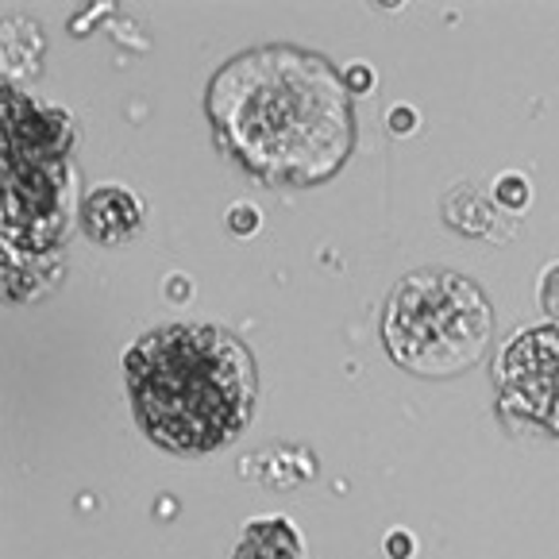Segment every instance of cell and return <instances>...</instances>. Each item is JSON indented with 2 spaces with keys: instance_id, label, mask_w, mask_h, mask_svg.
Listing matches in <instances>:
<instances>
[{
  "instance_id": "cell-1",
  "label": "cell",
  "mask_w": 559,
  "mask_h": 559,
  "mask_svg": "<svg viewBox=\"0 0 559 559\" xmlns=\"http://www.w3.org/2000/svg\"><path fill=\"white\" fill-rule=\"evenodd\" d=\"M205 108L216 143L266 186H321L355 147L347 78L324 55L286 43L228 58Z\"/></svg>"
},
{
  "instance_id": "cell-2",
  "label": "cell",
  "mask_w": 559,
  "mask_h": 559,
  "mask_svg": "<svg viewBox=\"0 0 559 559\" xmlns=\"http://www.w3.org/2000/svg\"><path fill=\"white\" fill-rule=\"evenodd\" d=\"M123 374L135 420L163 452L228 448L255 417V355L221 324L178 321L147 332L123 355Z\"/></svg>"
},
{
  "instance_id": "cell-3",
  "label": "cell",
  "mask_w": 559,
  "mask_h": 559,
  "mask_svg": "<svg viewBox=\"0 0 559 559\" xmlns=\"http://www.w3.org/2000/svg\"><path fill=\"white\" fill-rule=\"evenodd\" d=\"M493 309L478 282L455 271H413L394 286L382 313L390 359L417 379H455L486 355Z\"/></svg>"
},
{
  "instance_id": "cell-4",
  "label": "cell",
  "mask_w": 559,
  "mask_h": 559,
  "mask_svg": "<svg viewBox=\"0 0 559 559\" xmlns=\"http://www.w3.org/2000/svg\"><path fill=\"white\" fill-rule=\"evenodd\" d=\"M67 112L4 90V255H55L67 236Z\"/></svg>"
},
{
  "instance_id": "cell-5",
  "label": "cell",
  "mask_w": 559,
  "mask_h": 559,
  "mask_svg": "<svg viewBox=\"0 0 559 559\" xmlns=\"http://www.w3.org/2000/svg\"><path fill=\"white\" fill-rule=\"evenodd\" d=\"M498 405L559 437V324L525 329L493 362Z\"/></svg>"
},
{
  "instance_id": "cell-6",
  "label": "cell",
  "mask_w": 559,
  "mask_h": 559,
  "mask_svg": "<svg viewBox=\"0 0 559 559\" xmlns=\"http://www.w3.org/2000/svg\"><path fill=\"white\" fill-rule=\"evenodd\" d=\"M82 221L97 243H128L143 228V205L123 186H100L85 198Z\"/></svg>"
},
{
  "instance_id": "cell-7",
  "label": "cell",
  "mask_w": 559,
  "mask_h": 559,
  "mask_svg": "<svg viewBox=\"0 0 559 559\" xmlns=\"http://www.w3.org/2000/svg\"><path fill=\"white\" fill-rule=\"evenodd\" d=\"M231 559H305V544L289 518H255L243 525Z\"/></svg>"
},
{
  "instance_id": "cell-8",
  "label": "cell",
  "mask_w": 559,
  "mask_h": 559,
  "mask_svg": "<svg viewBox=\"0 0 559 559\" xmlns=\"http://www.w3.org/2000/svg\"><path fill=\"white\" fill-rule=\"evenodd\" d=\"M444 216L463 236H493V205L483 201V193L471 190V186H460V190L448 198Z\"/></svg>"
},
{
  "instance_id": "cell-9",
  "label": "cell",
  "mask_w": 559,
  "mask_h": 559,
  "mask_svg": "<svg viewBox=\"0 0 559 559\" xmlns=\"http://www.w3.org/2000/svg\"><path fill=\"white\" fill-rule=\"evenodd\" d=\"M493 193H498V201L510 209H521L528 201V181L521 178V174H502V178L493 181Z\"/></svg>"
},
{
  "instance_id": "cell-10",
  "label": "cell",
  "mask_w": 559,
  "mask_h": 559,
  "mask_svg": "<svg viewBox=\"0 0 559 559\" xmlns=\"http://www.w3.org/2000/svg\"><path fill=\"white\" fill-rule=\"evenodd\" d=\"M540 301H544V313H548V317H556V321H559V266H551V271L544 274Z\"/></svg>"
},
{
  "instance_id": "cell-11",
  "label": "cell",
  "mask_w": 559,
  "mask_h": 559,
  "mask_svg": "<svg viewBox=\"0 0 559 559\" xmlns=\"http://www.w3.org/2000/svg\"><path fill=\"white\" fill-rule=\"evenodd\" d=\"M228 224H231V231H239V236H247V231H255L259 228V213L251 205H236L228 213Z\"/></svg>"
},
{
  "instance_id": "cell-12",
  "label": "cell",
  "mask_w": 559,
  "mask_h": 559,
  "mask_svg": "<svg viewBox=\"0 0 559 559\" xmlns=\"http://www.w3.org/2000/svg\"><path fill=\"white\" fill-rule=\"evenodd\" d=\"M413 551V540H405L402 528H394V536H390V556L394 559H405Z\"/></svg>"
},
{
  "instance_id": "cell-13",
  "label": "cell",
  "mask_w": 559,
  "mask_h": 559,
  "mask_svg": "<svg viewBox=\"0 0 559 559\" xmlns=\"http://www.w3.org/2000/svg\"><path fill=\"white\" fill-rule=\"evenodd\" d=\"M347 85H352V90H370V70L362 67V62L359 67H352L347 70Z\"/></svg>"
},
{
  "instance_id": "cell-14",
  "label": "cell",
  "mask_w": 559,
  "mask_h": 559,
  "mask_svg": "<svg viewBox=\"0 0 559 559\" xmlns=\"http://www.w3.org/2000/svg\"><path fill=\"white\" fill-rule=\"evenodd\" d=\"M390 128H394L397 135H405L413 128V112L409 108H394V116H390Z\"/></svg>"
}]
</instances>
